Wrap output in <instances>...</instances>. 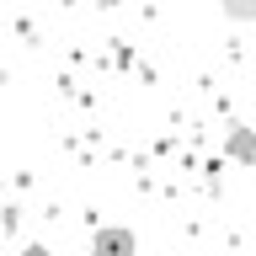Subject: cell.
I'll list each match as a JSON object with an SVG mask.
<instances>
[{
    "label": "cell",
    "instance_id": "obj_3",
    "mask_svg": "<svg viewBox=\"0 0 256 256\" xmlns=\"http://www.w3.org/2000/svg\"><path fill=\"white\" fill-rule=\"evenodd\" d=\"M22 256H54V251H48L43 240H32V246H22Z\"/></svg>",
    "mask_w": 256,
    "mask_h": 256
},
{
    "label": "cell",
    "instance_id": "obj_2",
    "mask_svg": "<svg viewBox=\"0 0 256 256\" xmlns=\"http://www.w3.org/2000/svg\"><path fill=\"white\" fill-rule=\"evenodd\" d=\"M224 160L256 166V128H246V123H230V128H224Z\"/></svg>",
    "mask_w": 256,
    "mask_h": 256
},
{
    "label": "cell",
    "instance_id": "obj_1",
    "mask_svg": "<svg viewBox=\"0 0 256 256\" xmlns=\"http://www.w3.org/2000/svg\"><path fill=\"white\" fill-rule=\"evenodd\" d=\"M91 256H139V235L128 224H102L91 235Z\"/></svg>",
    "mask_w": 256,
    "mask_h": 256
}]
</instances>
